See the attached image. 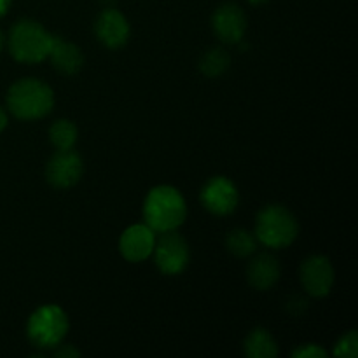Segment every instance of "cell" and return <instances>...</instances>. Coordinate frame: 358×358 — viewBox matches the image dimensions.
<instances>
[{"label": "cell", "mask_w": 358, "mask_h": 358, "mask_svg": "<svg viewBox=\"0 0 358 358\" xmlns=\"http://www.w3.org/2000/svg\"><path fill=\"white\" fill-rule=\"evenodd\" d=\"M7 108L20 121H38L51 114L55 107V91L48 83L35 77H24L9 87Z\"/></svg>", "instance_id": "cell-1"}, {"label": "cell", "mask_w": 358, "mask_h": 358, "mask_svg": "<svg viewBox=\"0 0 358 358\" xmlns=\"http://www.w3.org/2000/svg\"><path fill=\"white\" fill-rule=\"evenodd\" d=\"M187 205L173 185H156L149 191L143 201V220L154 233L175 231L185 222Z\"/></svg>", "instance_id": "cell-2"}, {"label": "cell", "mask_w": 358, "mask_h": 358, "mask_svg": "<svg viewBox=\"0 0 358 358\" xmlns=\"http://www.w3.org/2000/svg\"><path fill=\"white\" fill-rule=\"evenodd\" d=\"M56 35L49 34L38 21L20 20L10 27L7 45L16 62L34 65L48 59Z\"/></svg>", "instance_id": "cell-3"}, {"label": "cell", "mask_w": 358, "mask_h": 358, "mask_svg": "<svg viewBox=\"0 0 358 358\" xmlns=\"http://www.w3.org/2000/svg\"><path fill=\"white\" fill-rule=\"evenodd\" d=\"M255 238L264 247L280 250L296 241L299 234V222L296 215L283 205H268L257 213Z\"/></svg>", "instance_id": "cell-4"}, {"label": "cell", "mask_w": 358, "mask_h": 358, "mask_svg": "<svg viewBox=\"0 0 358 358\" xmlns=\"http://www.w3.org/2000/svg\"><path fill=\"white\" fill-rule=\"evenodd\" d=\"M69 317L56 304L37 308L27 322L28 341L38 350H52L69 334Z\"/></svg>", "instance_id": "cell-5"}, {"label": "cell", "mask_w": 358, "mask_h": 358, "mask_svg": "<svg viewBox=\"0 0 358 358\" xmlns=\"http://www.w3.org/2000/svg\"><path fill=\"white\" fill-rule=\"evenodd\" d=\"M159 234L161 236L156 238L152 250L157 269L166 276L180 275L187 269L189 261H191L187 241L177 233V229Z\"/></svg>", "instance_id": "cell-6"}, {"label": "cell", "mask_w": 358, "mask_h": 358, "mask_svg": "<svg viewBox=\"0 0 358 358\" xmlns=\"http://www.w3.org/2000/svg\"><path fill=\"white\" fill-rule=\"evenodd\" d=\"M199 199H201V205L212 215L226 217L238 208L240 192H238V187L233 180L219 175V177H212L203 185Z\"/></svg>", "instance_id": "cell-7"}, {"label": "cell", "mask_w": 358, "mask_h": 358, "mask_svg": "<svg viewBox=\"0 0 358 358\" xmlns=\"http://www.w3.org/2000/svg\"><path fill=\"white\" fill-rule=\"evenodd\" d=\"M299 276L301 285L306 290L308 296L317 297V299L331 294L336 280L334 266H332L331 259L325 255H310L308 259H304V262L301 264Z\"/></svg>", "instance_id": "cell-8"}, {"label": "cell", "mask_w": 358, "mask_h": 358, "mask_svg": "<svg viewBox=\"0 0 358 358\" xmlns=\"http://www.w3.org/2000/svg\"><path fill=\"white\" fill-rule=\"evenodd\" d=\"M84 161L73 149L56 150L45 164V180L56 189H70L83 178Z\"/></svg>", "instance_id": "cell-9"}, {"label": "cell", "mask_w": 358, "mask_h": 358, "mask_svg": "<svg viewBox=\"0 0 358 358\" xmlns=\"http://www.w3.org/2000/svg\"><path fill=\"white\" fill-rule=\"evenodd\" d=\"M212 28L224 44H240L247 31V14L238 3L226 2L213 10Z\"/></svg>", "instance_id": "cell-10"}, {"label": "cell", "mask_w": 358, "mask_h": 358, "mask_svg": "<svg viewBox=\"0 0 358 358\" xmlns=\"http://www.w3.org/2000/svg\"><path fill=\"white\" fill-rule=\"evenodd\" d=\"M94 35L107 49H121L128 42L131 28L128 20L115 7H105L94 20Z\"/></svg>", "instance_id": "cell-11"}, {"label": "cell", "mask_w": 358, "mask_h": 358, "mask_svg": "<svg viewBox=\"0 0 358 358\" xmlns=\"http://www.w3.org/2000/svg\"><path fill=\"white\" fill-rule=\"evenodd\" d=\"M156 233L147 224L129 226L119 238V252L128 262H143L152 255Z\"/></svg>", "instance_id": "cell-12"}, {"label": "cell", "mask_w": 358, "mask_h": 358, "mask_svg": "<svg viewBox=\"0 0 358 358\" xmlns=\"http://www.w3.org/2000/svg\"><path fill=\"white\" fill-rule=\"evenodd\" d=\"M282 276V268L275 255L262 252L247 266V280L255 290H269Z\"/></svg>", "instance_id": "cell-13"}, {"label": "cell", "mask_w": 358, "mask_h": 358, "mask_svg": "<svg viewBox=\"0 0 358 358\" xmlns=\"http://www.w3.org/2000/svg\"><path fill=\"white\" fill-rule=\"evenodd\" d=\"M51 59V65L63 76H76L84 66V55L79 45L73 42L63 41L59 35H56L55 44L48 56Z\"/></svg>", "instance_id": "cell-14"}, {"label": "cell", "mask_w": 358, "mask_h": 358, "mask_svg": "<svg viewBox=\"0 0 358 358\" xmlns=\"http://www.w3.org/2000/svg\"><path fill=\"white\" fill-rule=\"evenodd\" d=\"M243 353L248 358H275L278 355V345L271 332L257 327L245 338Z\"/></svg>", "instance_id": "cell-15"}, {"label": "cell", "mask_w": 358, "mask_h": 358, "mask_svg": "<svg viewBox=\"0 0 358 358\" xmlns=\"http://www.w3.org/2000/svg\"><path fill=\"white\" fill-rule=\"evenodd\" d=\"M231 65V56L226 49L222 48H212L206 52H203L199 58V72L208 79H215L220 77L222 73L227 72Z\"/></svg>", "instance_id": "cell-16"}, {"label": "cell", "mask_w": 358, "mask_h": 358, "mask_svg": "<svg viewBox=\"0 0 358 358\" xmlns=\"http://www.w3.org/2000/svg\"><path fill=\"white\" fill-rule=\"evenodd\" d=\"M257 238H255L254 233L247 229H233L226 236V248L229 254H233L234 257L247 259L250 255H254L257 252Z\"/></svg>", "instance_id": "cell-17"}, {"label": "cell", "mask_w": 358, "mask_h": 358, "mask_svg": "<svg viewBox=\"0 0 358 358\" xmlns=\"http://www.w3.org/2000/svg\"><path fill=\"white\" fill-rule=\"evenodd\" d=\"M77 138H79V129L69 119H58L49 128V140L56 147V150L73 149Z\"/></svg>", "instance_id": "cell-18"}, {"label": "cell", "mask_w": 358, "mask_h": 358, "mask_svg": "<svg viewBox=\"0 0 358 358\" xmlns=\"http://www.w3.org/2000/svg\"><path fill=\"white\" fill-rule=\"evenodd\" d=\"M358 355V334L357 331H350L339 338L334 346V357L339 358H357Z\"/></svg>", "instance_id": "cell-19"}, {"label": "cell", "mask_w": 358, "mask_h": 358, "mask_svg": "<svg viewBox=\"0 0 358 358\" xmlns=\"http://www.w3.org/2000/svg\"><path fill=\"white\" fill-rule=\"evenodd\" d=\"M308 306H310V301H308L306 297L301 296V294H294V296H290L289 299H287L285 310L287 313L297 318V317H303V315L306 313Z\"/></svg>", "instance_id": "cell-20"}, {"label": "cell", "mask_w": 358, "mask_h": 358, "mask_svg": "<svg viewBox=\"0 0 358 358\" xmlns=\"http://www.w3.org/2000/svg\"><path fill=\"white\" fill-rule=\"evenodd\" d=\"M327 355V350L322 348L320 345H313V343H306V345L297 346L292 352L294 358H325Z\"/></svg>", "instance_id": "cell-21"}, {"label": "cell", "mask_w": 358, "mask_h": 358, "mask_svg": "<svg viewBox=\"0 0 358 358\" xmlns=\"http://www.w3.org/2000/svg\"><path fill=\"white\" fill-rule=\"evenodd\" d=\"M52 350H55L56 358H79L80 357V352L73 345H62V343H59V345Z\"/></svg>", "instance_id": "cell-22"}, {"label": "cell", "mask_w": 358, "mask_h": 358, "mask_svg": "<svg viewBox=\"0 0 358 358\" xmlns=\"http://www.w3.org/2000/svg\"><path fill=\"white\" fill-rule=\"evenodd\" d=\"M7 124H9V117H7V112L3 110L2 107H0V133H2L3 129L7 128Z\"/></svg>", "instance_id": "cell-23"}, {"label": "cell", "mask_w": 358, "mask_h": 358, "mask_svg": "<svg viewBox=\"0 0 358 358\" xmlns=\"http://www.w3.org/2000/svg\"><path fill=\"white\" fill-rule=\"evenodd\" d=\"M10 2H13V0H0V17L6 16L7 10H9L10 7Z\"/></svg>", "instance_id": "cell-24"}, {"label": "cell", "mask_w": 358, "mask_h": 358, "mask_svg": "<svg viewBox=\"0 0 358 358\" xmlns=\"http://www.w3.org/2000/svg\"><path fill=\"white\" fill-rule=\"evenodd\" d=\"M250 3H254V6H261V3H266L269 2V0H248Z\"/></svg>", "instance_id": "cell-25"}, {"label": "cell", "mask_w": 358, "mask_h": 358, "mask_svg": "<svg viewBox=\"0 0 358 358\" xmlns=\"http://www.w3.org/2000/svg\"><path fill=\"white\" fill-rule=\"evenodd\" d=\"M3 42H6V38H3L2 30H0V51H2V49H3Z\"/></svg>", "instance_id": "cell-26"}]
</instances>
